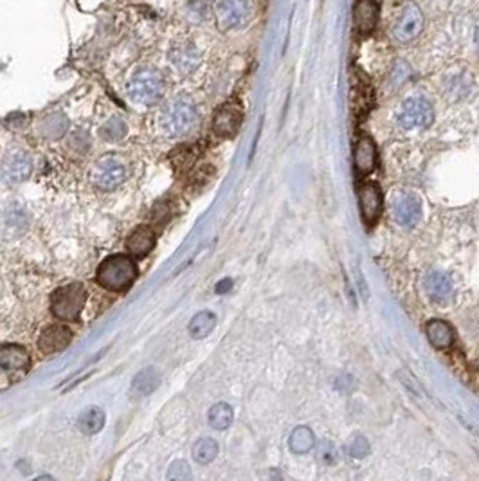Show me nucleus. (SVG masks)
I'll return each mask as SVG.
<instances>
[{
  "label": "nucleus",
  "mask_w": 479,
  "mask_h": 481,
  "mask_svg": "<svg viewBox=\"0 0 479 481\" xmlns=\"http://www.w3.org/2000/svg\"><path fill=\"white\" fill-rule=\"evenodd\" d=\"M233 410L231 405L226 404V402H220V404H215L211 410H209V423L211 428L218 429V431H224L233 423Z\"/></svg>",
  "instance_id": "obj_24"
},
{
  "label": "nucleus",
  "mask_w": 479,
  "mask_h": 481,
  "mask_svg": "<svg viewBox=\"0 0 479 481\" xmlns=\"http://www.w3.org/2000/svg\"><path fill=\"white\" fill-rule=\"evenodd\" d=\"M157 386H159V377H157L156 370L148 368V370L141 371V373L133 379L132 389L135 393H139V395H150Z\"/></svg>",
  "instance_id": "obj_25"
},
{
  "label": "nucleus",
  "mask_w": 479,
  "mask_h": 481,
  "mask_svg": "<svg viewBox=\"0 0 479 481\" xmlns=\"http://www.w3.org/2000/svg\"><path fill=\"white\" fill-rule=\"evenodd\" d=\"M101 134L107 141H119L126 134V126H124V123L121 119H112L103 126Z\"/></svg>",
  "instance_id": "obj_27"
},
{
  "label": "nucleus",
  "mask_w": 479,
  "mask_h": 481,
  "mask_svg": "<svg viewBox=\"0 0 479 481\" xmlns=\"http://www.w3.org/2000/svg\"><path fill=\"white\" fill-rule=\"evenodd\" d=\"M355 27L362 35H369L375 29L378 20L377 0H357L355 11H353Z\"/></svg>",
  "instance_id": "obj_16"
},
{
  "label": "nucleus",
  "mask_w": 479,
  "mask_h": 481,
  "mask_svg": "<svg viewBox=\"0 0 479 481\" xmlns=\"http://www.w3.org/2000/svg\"><path fill=\"white\" fill-rule=\"evenodd\" d=\"M253 2L251 0H218L217 18L224 31L238 29L251 18Z\"/></svg>",
  "instance_id": "obj_8"
},
{
  "label": "nucleus",
  "mask_w": 479,
  "mask_h": 481,
  "mask_svg": "<svg viewBox=\"0 0 479 481\" xmlns=\"http://www.w3.org/2000/svg\"><path fill=\"white\" fill-rule=\"evenodd\" d=\"M33 169L31 157L24 150H11L0 162V178L8 184L24 183Z\"/></svg>",
  "instance_id": "obj_9"
},
{
  "label": "nucleus",
  "mask_w": 479,
  "mask_h": 481,
  "mask_svg": "<svg viewBox=\"0 0 479 481\" xmlns=\"http://www.w3.org/2000/svg\"><path fill=\"white\" fill-rule=\"evenodd\" d=\"M244 121V110L239 107V103L229 101L218 108L213 119L215 134L220 137H233L242 126Z\"/></svg>",
  "instance_id": "obj_10"
},
{
  "label": "nucleus",
  "mask_w": 479,
  "mask_h": 481,
  "mask_svg": "<svg viewBox=\"0 0 479 481\" xmlns=\"http://www.w3.org/2000/svg\"><path fill=\"white\" fill-rule=\"evenodd\" d=\"M421 27H423V15L418 9V6L407 4L404 13L400 15L398 22L395 26V36L400 42H409L420 35Z\"/></svg>",
  "instance_id": "obj_11"
},
{
  "label": "nucleus",
  "mask_w": 479,
  "mask_h": 481,
  "mask_svg": "<svg viewBox=\"0 0 479 481\" xmlns=\"http://www.w3.org/2000/svg\"><path fill=\"white\" fill-rule=\"evenodd\" d=\"M193 458H195L196 464L208 465L211 464L218 455V444L213 438H200L199 441H195L193 446Z\"/></svg>",
  "instance_id": "obj_23"
},
{
  "label": "nucleus",
  "mask_w": 479,
  "mask_h": 481,
  "mask_svg": "<svg viewBox=\"0 0 479 481\" xmlns=\"http://www.w3.org/2000/svg\"><path fill=\"white\" fill-rule=\"evenodd\" d=\"M168 478L169 480H178V481L190 480L191 478L190 465H187L186 462H182V459H177V462H174V464L169 465Z\"/></svg>",
  "instance_id": "obj_28"
},
{
  "label": "nucleus",
  "mask_w": 479,
  "mask_h": 481,
  "mask_svg": "<svg viewBox=\"0 0 479 481\" xmlns=\"http://www.w3.org/2000/svg\"><path fill=\"white\" fill-rule=\"evenodd\" d=\"M395 219L402 228H413L421 219V201L417 195H402L395 202Z\"/></svg>",
  "instance_id": "obj_14"
},
{
  "label": "nucleus",
  "mask_w": 479,
  "mask_h": 481,
  "mask_svg": "<svg viewBox=\"0 0 479 481\" xmlns=\"http://www.w3.org/2000/svg\"><path fill=\"white\" fill-rule=\"evenodd\" d=\"M353 164L360 175L371 174L377 166V146L373 139L368 135H362L355 146V155H353Z\"/></svg>",
  "instance_id": "obj_15"
},
{
  "label": "nucleus",
  "mask_w": 479,
  "mask_h": 481,
  "mask_svg": "<svg viewBox=\"0 0 479 481\" xmlns=\"http://www.w3.org/2000/svg\"><path fill=\"white\" fill-rule=\"evenodd\" d=\"M71 341H72L71 328H67V326L63 325H54L42 332L40 339H38V348H40L44 353L51 355V353L62 352L63 348L69 346Z\"/></svg>",
  "instance_id": "obj_13"
},
{
  "label": "nucleus",
  "mask_w": 479,
  "mask_h": 481,
  "mask_svg": "<svg viewBox=\"0 0 479 481\" xmlns=\"http://www.w3.org/2000/svg\"><path fill=\"white\" fill-rule=\"evenodd\" d=\"M165 92V81L156 69H141L128 83V96L137 105H153Z\"/></svg>",
  "instance_id": "obj_3"
},
{
  "label": "nucleus",
  "mask_w": 479,
  "mask_h": 481,
  "mask_svg": "<svg viewBox=\"0 0 479 481\" xmlns=\"http://www.w3.org/2000/svg\"><path fill=\"white\" fill-rule=\"evenodd\" d=\"M233 287V281L231 280H224L222 283H218L217 285V292H220V294H224V292H227V290Z\"/></svg>",
  "instance_id": "obj_29"
},
{
  "label": "nucleus",
  "mask_w": 479,
  "mask_h": 481,
  "mask_svg": "<svg viewBox=\"0 0 479 481\" xmlns=\"http://www.w3.org/2000/svg\"><path fill=\"white\" fill-rule=\"evenodd\" d=\"M199 121V112L195 105L186 98H177L169 103L162 112V128L171 137H180L187 134Z\"/></svg>",
  "instance_id": "obj_2"
},
{
  "label": "nucleus",
  "mask_w": 479,
  "mask_h": 481,
  "mask_svg": "<svg viewBox=\"0 0 479 481\" xmlns=\"http://www.w3.org/2000/svg\"><path fill=\"white\" fill-rule=\"evenodd\" d=\"M126 178V166L123 159L114 155H105L94 164L92 180L101 189H114Z\"/></svg>",
  "instance_id": "obj_7"
},
{
  "label": "nucleus",
  "mask_w": 479,
  "mask_h": 481,
  "mask_svg": "<svg viewBox=\"0 0 479 481\" xmlns=\"http://www.w3.org/2000/svg\"><path fill=\"white\" fill-rule=\"evenodd\" d=\"M314 432H312L310 428H306V425H299V428L294 429L292 434H290L289 447L296 455H305V453H308V450L314 447Z\"/></svg>",
  "instance_id": "obj_22"
},
{
  "label": "nucleus",
  "mask_w": 479,
  "mask_h": 481,
  "mask_svg": "<svg viewBox=\"0 0 479 481\" xmlns=\"http://www.w3.org/2000/svg\"><path fill=\"white\" fill-rule=\"evenodd\" d=\"M426 290L436 301H445L453 294V283H451V278L444 272H430L426 278Z\"/></svg>",
  "instance_id": "obj_19"
},
{
  "label": "nucleus",
  "mask_w": 479,
  "mask_h": 481,
  "mask_svg": "<svg viewBox=\"0 0 479 481\" xmlns=\"http://www.w3.org/2000/svg\"><path fill=\"white\" fill-rule=\"evenodd\" d=\"M360 213L366 223H375L382 213V192L375 183L364 184L359 192Z\"/></svg>",
  "instance_id": "obj_12"
},
{
  "label": "nucleus",
  "mask_w": 479,
  "mask_h": 481,
  "mask_svg": "<svg viewBox=\"0 0 479 481\" xmlns=\"http://www.w3.org/2000/svg\"><path fill=\"white\" fill-rule=\"evenodd\" d=\"M435 121L432 105L426 98H409L398 110V123L404 130H426Z\"/></svg>",
  "instance_id": "obj_6"
},
{
  "label": "nucleus",
  "mask_w": 479,
  "mask_h": 481,
  "mask_svg": "<svg viewBox=\"0 0 479 481\" xmlns=\"http://www.w3.org/2000/svg\"><path fill=\"white\" fill-rule=\"evenodd\" d=\"M135 278H137L135 262L126 254L110 256L98 269L99 285L105 287L107 290H114V292H123V290L130 289Z\"/></svg>",
  "instance_id": "obj_1"
},
{
  "label": "nucleus",
  "mask_w": 479,
  "mask_h": 481,
  "mask_svg": "<svg viewBox=\"0 0 479 481\" xmlns=\"http://www.w3.org/2000/svg\"><path fill=\"white\" fill-rule=\"evenodd\" d=\"M476 42H478V49H479V29H478V35H476Z\"/></svg>",
  "instance_id": "obj_30"
},
{
  "label": "nucleus",
  "mask_w": 479,
  "mask_h": 481,
  "mask_svg": "<svg viewBox=\"0 0 479 481\" xmlns=\"http://www.w3.org/2000/svg\"><path fill=\"white\" fill-rule=\"evenodd\" d=\"M156 245V233L148 226H141L130 235L128 242H126V249L133 256H144L150 253Z\"/></svg>",
  "instance_id": "obj_17"
},
{
  "label": "nucleus",
  "mask_w": 479,
  "mask_h": 481,
  "mask_svg": "<svg viewBox=\"0 0 479 481\" xmlns=\"http://www.w3.org/2000/svg\"><path fill=\"white\" fill-rule=\"evenodd\" d=\"M29 371V355L22 346L0 348V389L20 382Z\"/></svg>",
  "instance_id": "obj_4"
},
{
  "label": "nucleus",
  "mask_w": 479,
  "mask_h": 481,
  "mask_svg": "<svg viewBox=\"0 0 479 481\" xmlns=\"http://www.w3.org/2000/svg\"><path fill=\"white\" fill-rule=\"evenodd\" d=\"M105 425V413L99 407H89L80 414L78 419V428L81 429V432L85 434H96L99 432Z\"/></svg>",
  "instance_id": "obj_20"
},
{
  "label": "nucleus",
  "mask_w": 479,
  "mask_h": 481,
  "mask_svg": "<svg viewBox=\"0 0 479 481\" xmlns=\"http://www.w3.org/2000/svg\"><path fill=\"white\" fill-rule=\"evenodd\" d=\"M426 334L429 337L430 344L436 348H448L454 343V330L451 328L448 323L442 319H432L427 323Z\"/></svg>",
  "instance_id": "obj_18"
},
{
  "label": "nucleus",
  "mask_w": 479,
  "mask_h": 481,
  "mask_svg": "<svg viewBox=\"0 0 479 481\" xmlns=\"http://www.w3.org/2000/svg\"><path fill=\"white\" fill-rule=\"evenodd\" d=\"M87 303V289L81 283H71L58 289L51 298L54 316L65 321H74Z\"/></svg>",
  "instance_id": "obj_5"
},
{
  "label": "nucleus",
  "mask_w": 479,
  "mask_h": 481,
  "mask_svg": "<svg viewBox=\"0 0 479 481\" xmlns=\"http://www.w3.org/2000/svg\"><path fill=\"white\" fill-rule=\"evenodd\" d=\"M215 325H217V317L213 312L204 310V312H199L190 323V335L193 339H204L208 337L211 332H213Z\"/></svg>",
  "instance_id": "obj_21"
},
{
  "label": "nucleus",
  "mask_w": 479,
  "mask_h": 481,
  "mask_svg": "<svg viewBox=\"0 0 479 481\" xmlns=\"http://www.w3.org/2000/svg\"><path fill=\"white\" fill-rule=\"evenodd\" d=\"M346 450L348 455L353 456V458H364V456L369 455V441L362 434H355L346 444Z\"/></svg>",
  "instance_id": "obj_26"
}]
</instances>
